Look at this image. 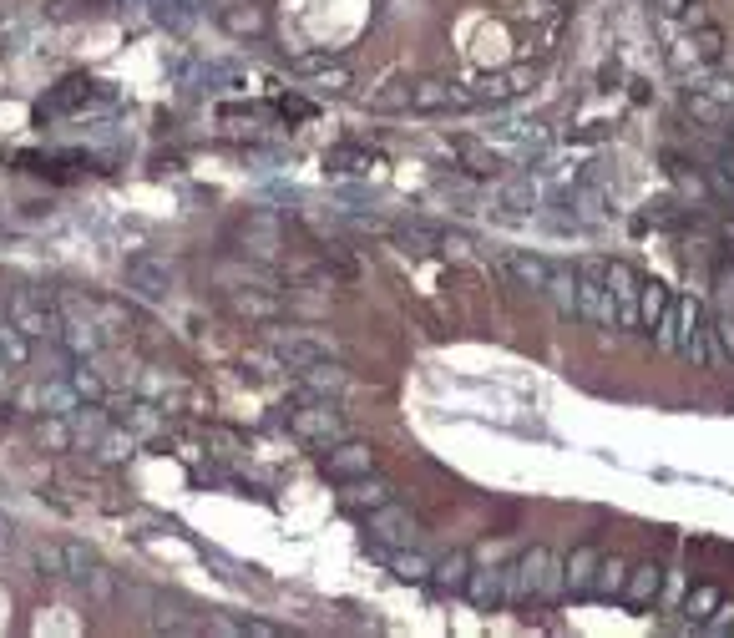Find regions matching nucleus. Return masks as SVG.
I'll return each mask as SVG.
<instances>
[{"label":"nucleus","instance_id":"nucleus-38","mask_svg":"<svg viewBox=\"0 0 734 638\" xmlns=\"http://www.w3.org/2000/svg\"><path fill=\"white\" fill-rule=\"evenodd\" d=\"M684 593H689V588H684V573H664V588H659V598L674 608V603H684Z\"/></svg>","mask_w":734,"mask_h":638},{"label":"nucleus","instance_id":"nucleus-11","mask_svg":"<svg viewBox=\"0 0 734 638\" xmlns=\"http://www.w3.org/2000/svg\"><path fill=\"white\" fill-rule=\"evenodd\" d=\"M497 264H502V274H507L517 289H532V294H542L547 279H552V269H557V264H547L542 254H527V249H507Z\"/></svg>","mask_w":734,"mask_h":638},{"label":"nucleus","instance_id":"nucleus-9","mask_svg":"<svg viewBox=\"0 0 734 638\" xmlns=\"http://www.w3.org/2000/svg\"><path fill=\"white\" fill-rule=\"evenodd\" d=\"M492 203L502 218H532V208L542 203V183L532 173H517V178H497L492 188Z\"/></svg>","mask_w":734,"mask_h":638},{"label":"nucleus","instance_id":"nucleus-17","mask_svg":"<svg viewBox=\"0 0 734 638\" xmlns=\"http://www.w3.org/2000/svg\"><path fill=\"white\" fill-rule=\"evenodd\" d=\"M598 563H603V552L598 547H573L562 557V568H567V593H588L593 588V578H598Z\"/></svg>","mask_w":734,"mask_h":638},{"label":"nucleus","instance_id":"nucleus-3","mask_svg":"<svg viewBox=\"0 0 734 638\" xmlns=\"http://www.w3.org/2000/svg\"><path fill=\"white\" fill-rule=\"evenodd\" d=\"M365 532H370L375 547L395 552V547H411V542L421 537V517H416L411 507H400V502H385V507L365 512Z\"/></svg>","mask_w":734,"mask_h":638},{"label":"nucleus","instance_id":"nucleus-24","mask_svg":"<svg viewBox=\"0 0 734 638\" xmlns=\"http://www.w3.org/2000/svg\"><path fill=\"white\" fill-rule=\"evenodd\" d=\"M704 178H709V193H714V198L734 203V147H719V152H709V168H704Z\"/></svg>","mask_w":734,"mask_h":638},{"label":"nucleus","instance_id":"nucleus-12","mask_svg":"<svg viewBox=\"0 0 734 638\" xmlns=\"http://www.w3.org/2000/svg\"><path fill=\"white\" fill-rule=\"evenodd\" d=\"M446 107H471V92H461L451 82H436V76H426V82L411 87V112H446Z\"/></svg>","mask_w":734,"mask_h":638},{"label":"nucleus","instance_id":"nucleus-26","mask_svg":"<svg viewBox=\"0 0 734 638\" xmlns=\"http://www.w3.org/2000/svg\"><path fill=\"white\" fill-rule=\"evenodd\" d=\"M709 350H714V365H734V309H719L709 319Z\"/></svg>","mask_w":734,"mask_h":638},{"label":"nucleus","instance_id":"nucleus-8","mask_svg":"<svg viewBox=\"0 0 734 638\" xmlns=\"http://www.w3.org/2000/svg\"><path fill=\"white\" fill-rule=\"evenodd\" d=\"M578 319H588L598 330H618V299L593 274H578Z\"/></svg>","mask_w":734,"mask_h":638},{"label":"nucleus","instance_id":"nucleus-39","mask_svg":"<svg viewBox=\"0 0 734 638\" xmlns=\"http://www.w3.org/2000/svg\"><path fill=\"white\" fill-rule=\"evenodd\" d=\"M51 16L56 21H76V16H87V6H81V0H51Z\"/></svg>","mask_w":734,"mask_h":638},{"label":"nucleus","instance_id":"nucleus-4","mask_svg":"<svg viewBox=\"0 0 734 638\" xmlns=\"http://www.w3.org/2000/svg\"><path fill=\"white\" fill-rule=\"evenodd\" d=\"M674 350H679L694 370L714 365V350H709V319H704V304H699V299H679V335H674Z\"/></svg>","mask_w":734,"mask_h":638},{"label":"nucleus","instance_id":"nucleus-34","mask_svg":"<svg viewBox=\"0 0 734 638\" xmlns=\"http://www.w3.org/2000/svg\"><path fill=\"white\" fill-rule=\"evenodd\" d=\"M365 107H370V112H411V87H405V82H395V87L375 92Z\"/></svg>","mask_w":734,"mask_h":638},{"label":"nucleus","instance_id":"nucleus-15","mask_svg":"<svg viewBox=\"0 0 734 638\" xmlns=\"http://www.w3.org/2000/svg\"><path fill=\"white\" fill-rule=\"evenodd\" d=\"M97 97V82L92 76H71V82H61L56 92H51V102H41V117H56V112H81Z\"/></svg>","mask_w":734,"mask_h":638},{"label":"nucleus","instance_id":"nucleus-6","mask_svg":"<svg viewBox=\"0 0 734 638\" xmlns=\"http://www.w3.org/2000/svg\"><path fill=\"white\" fill-rule=\"evenodd\" d=\"M238 244H243V259H259V264H274L284 254V228L274 213H249L238 223Z\"/></svg>","mask_w":734,"mask_h":638},{"label":"nucleus","instance_id":"nucleus-40","mask_svg":"<svg viewBox=\"0 0 734 638\" xmlns=\"http://www.w3.org/2000/svg\"><path fill=\"white\" fill-rule=\"evenodd\" d=\"M238 633H254V638H279L284 628H279V623H264V618H249V623H238Z\"/></svg>","mask_w":734,"mask_h":638},{"label":"nucleus","instance_id":"nucleus-23","mask_svg":"<svg viewBox=\"0 0 734 638\" xmlns=\"http://www.w3.org/2000/svg\"><path fill=\"white\" fill-rule=\"evenodd\" d=\"M456 152H461L466 173H476V178H497V173L507 168V157H502L497 147H486V142H461Z\"/></svg>","mask_w":734,"mask_h":638},{"label":"nucleus","instance_id":"nucleus-22","mask_svg":"<svg viewBox=\"0 0 734 638\" xmlns=\"http://www.w3.org/2000/svg\"><path fill=\"white\" fill-rule=\"evenodd\" d=\"M395 238L411 254H436V249H446V233L436 228V223H421V218H411V223H395Z\"/></svg>","mask_w":734,"mask_h":638},{"label":"nucleus","instance_id":"nucleus-18","mask_svg":"<svg viewBox=\"0 0 734 638\" xmlns=\"http://www.w3.org/2000/svg\"><path fill=\"white\" fill-rule=\"evenodd\" d=\"M218 26H223L233 41H259V36H264V11L249 6V0H238V6L218 11Z\"/></svg>","mask_w":734,"mask_h":638},{"label":"nucleus","instance_id":"nucleus-2","mask_svg":"<svg viewBox=\"0 0 734 638\" xmlns=\"http://www.w3.org/2000/svg\"><path fill=\"white\" fill-rule=\"evenodd\" d=\"M122 279H127V289L142 294V299H168V294L178 289V264L142 249V254H132V259L122 264Z\"/></svg>","mask_w":734,"mask_h":638},{"label":"nucleus","instance_id":"nucleus-7","mask_svg":"<svg viewBox=\"0 0 734 638\" xmlns=\"http://www.w3.org/2000/svg\"><path fill=\"white\" fill-rule=\"evenodd\" d=\"M269 345L279 350L284 370H294V375H304V370H314V365H324V360H335V345H330V340H319V335H304V330H289V335H269Z\"/></svg>","mask_w":734,"mask_h":638},{"label":"nucleus","instance_id":"nucleus-21","mask_svg":"<svg viewBox=\"0 0 734 638\" xmlns=\"http://www.w3.org/2000/svg\"><path fill=\"white\" fill-rule=\"evenodd\" d=\"M471 568H476V563H471V552H461V547H456V552H446L441 563L431 568V583H436L441 593H466Z\"/></svg>","mask_w":734,"mask_h":638},{"label":"nucleus","instance_id":"nucleus-30","mask_svg":"<svg viewBox=\"0 0 734 638\" xmlns=\"http://www.w3.org/2000/svg\"><path fill=\"white\" fill-rule=\"evenodd\" d=\"M324 168L340 173V178L370 173V152H360V147H335V152H324Z\"/></svg>","mask_w":734,"mask_h":638},{"label":"nucleus","instance_id":"nucleus-31","mask_svg":"<svg viewBox=\"0 0 734 638\" xmlns=\"http://www.w3.org/2000/svg\"><path fill=\"white\" fill-rule=\"evenodd\" d=\"M684 112H689L694 122H704V127H719V122L729 117V107H719V102H714V97H704L699 87H689V92H684Z\"/></svg>","mask_w":734,"mask_h":638},{"label":"nucleus","instance_id":"nucleus-14","mask_svg":"<svg viewBox=\"0 0 734 638\" xmlns=\"http://www.w3.org/2000/svg\"><path fill=\"white\" fill-rule=\"evenodd\" d=\"M385 502H395V487L385 482V476H355V482H345V507H355V512H375V507H385Z\"/></svg>","mask_w":734,"mask_h":638},{"label":"nucleus","instance_id":"nucleus-37","mask_svg":"<svg viewBox=\"0 0 734 638\" xmlns=\"http://www.w3.org/2000/svg\"><path fill=\"white\" fill-rule=\"evenodd\" d=\"M714 304H719V309H734V264H724V269L714 274Z\"/></svg>","mask_w":734,"mask_h":638},{"label":"nucleus","instance_id":"nucleus-1","mask_svg":"<svg viewBox=\"0 0 734 638\" xmlns=\"http://www.w3.org/2000/svg\"><path fill=\"white\" fill-rule=\"evenodd\" d=\"M289 431L304 441V446H335V441H345V416H340V406L330 401V395H309V390H299V406L289 411Z\"/></svg>","mask_w":734,"mask_h":638},{"label":"nucleus","instance_id":"nucleus-28","mask_svg":"<svg viewBox=\"0 0 734 638\" xmlns=\"http://www.w3.org/2000/svg\"><path fill=\"white\" fill-rule=\"evenodd\" d=\"M669 304H674V294H669L664 284H643V289H638V325L654 330L659 319H664V309H669Z\"/></svg>","mask_w":734,"mask_h":638},{"label":"nucleus","instance_id":"nucleus-19","mask_svg":"<svg viewBox=\"0 0 734 638\" xmlns=\"http://www.w3.org/2000/svg\"><path fill=\"white\" fill-rule=\"evenodd\" d=\"M385 563H390V573L400 578V583H431V557L411 542V547H395V552H385Z\"/></svg>","mask_w":734,"mask_h":638},{"label":"nucleus","instance_id":"nucleus-10","mask_svg":"<svg viewBox=\"0 0 734 638\" xmlns=\"http://www.w3.org/2000/svg\"><path fill=\"white\" fill-rule=\"evenodd\" d=\"M532 87V71L527 66H507V71H492V76H481V82L471 87V107H502V102H512V97H522Z\"/></svg>","mask_w":734,"mask_h":638},{"label":"nucleus","instance_id":"nucleus-41","mask_svg":"<svg viewBox=\"0 0 734 638\" xmlns=\"http://www.w3.org/2000/svg\"><path fill=\"white\" fill-rule=\"evenodd\" d=\"M654 11L669 16V21H679V16H689V0H654Z\"/></svg>","mask_w":734,"mask_h":638},{"label":"nucleus","instance_id":"nucleus-20","mask_svg":"<svg viewBox=\"0 0 734 638\" xmlns=\"http://www.w3.org/2000/svg\"><path fill=\"white\" fill-rule=\"evenodd\" d=\"M542 299L562 314V319H578V274L573 269H552V279H547V289H542Z\"/></svg>","mask_w":734,"mask_h":638},{"label":"nucleus","instance_id":"nucleus-27","mask_svg":"<svg viewBox=\"0 0 734 638\" xmlns=\"http://www.w3.org/2000/svg\"><path fill=\"white\" fill-rule=\"evenodd\" d=\"M623 583H628V563H623V557H603L588 593L593 598H623Z\"/></svg>","mask_w":734,"mask_h":638},{"label":"nucleus","instance_id":"nucleus-29","mask_svg":"<svg viewBox=\"0 0 734 638\" xmlns=\"http://www.w3.org/2000/svg\"><path fill=\"white\" fill-rule=\"evenodd\" d=\"M719 603H724V593H719L714 583H694V588L684 593V613H689V623H694V628H699V623H704Z\"/></svg>","mask_w":734,"mask_h":638},{"label":"nucleus","instance_id":"nucleus-32","mask_svg":"<svg viewBox=\"0 0 734 638\" xmlns=\"http://www.w3.org/2000/svg\"><path fill=\"white\" fill-rule=\"evenodd\" d=\"M694 61H704V66H719V61H724V31H719V26H699V36H694Z\"/></svg>","mask_w":734,"mask_h":638},{"label":"nucleus","instance_id":"nucleus-36","mask_svg":"<svg viewBox=\"0 0 734 638\" xmlns=\"http://www.w3.org/2000/svg\"><path fill=\"white\" fill-rule=\"evenodd\" d=\"M729 628H734V603H719V608L699 623V633H714V638H719V633H729Z\"/></svg>","mask_w":734,"mask_h":638},{"label":"nucleus","instance_id":"nucleus-35","mask_svg":"<svg viewBox=\"0 0 734 638\" xmlns=\"http://www.w3.org/2000/svg\"><path fill=\"white\" fill-rule=\"evenodd\" d=\"M694 87H699L704 97H714L719 107H734V76H719V71H714V76H699Z\"/></svg>","mask_w":734,"mask_h":638},{"label":"nucleus","instance_id":"nucleus-25","mask_svg":"<svg viewBox=\"0 0 734 638\" xmlns=\"http://www.w3.org/2000/svg\"><path fill=\"white\" fill-rule=\"evenodd\" d=\"M11 325H16L26 340H36V335H51V314H46L41 304H31L26 294H16V299H11Z\"/></svg>","mask_w":734,"mask_h":638},{"label":"nucleus","instance_id":"nucleus-13","mask_svg":"<svg viewBox=\"0 0 734 638\" xmlns=\"http://www.w3.org/2000/svg\"><path fill=\"white\" fill-rule=\"evenodd\" d=\"M659 588H664V568H659V563H638V568H628L623 603H628V608H654V603H659Z\"/></svg>","mask_w":734,"mask_h":638},{"label":"nucleus","instance_id":"nucleus-16","mask_svg":"<svg viewBox=\"0 0 734 638\" xmlns=\"http://www.w3.org/2000/svg\"><path fill=\"white\" fill-rule=\"evenodd\" d=\"M466 598H471V608H481V613L502 608V603H507V583H502V568H492V573L471 568V578H466Z\"/></svg>","mask_w":734,"mask_h":638},{"label":"nucleus","instance_id":"nucleus-33","mask_svg":"<svg viewBox=\"0 0 734 638\" xmlns=\"http://www.w3.org/2000/svg\"><path fill=\"white\" fill-rule=\"evenodd\" d=\"M81 583H87V593H92L97 603H112V598H117V578H112V568H97V563H87V573H81Z\"/></svg>","mask_w":734,"mask_h":638},{"label":"nucleus","instance_id":"nucleus-5","mask_svg":"<svg viewBox=\"0 0 734 638\" xmlns=\"http://www.w3.org/2000/svg\"><path fill=\"white\" fill-rule=\"evenodd\" d=\"M319 471L330 476V482H355V476H370L375 471V451H370V441H335V446H324V456H319Z\"/></svg>","mask_w":734,"mask_h":638}]
</instances>
